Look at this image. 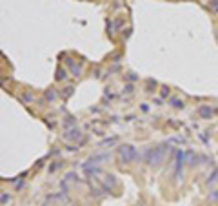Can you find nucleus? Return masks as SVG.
<instances>
[{"instance_id": "obj_1", "label": "nucleus", "mask_w": 218, "mask_h": 206, "mask_svg": "<svg viewBox=\"0 0 218 206\" xmlns=\"http://www.w3.org/2000/svg\"><path fill=\"white\" fill-rule=\"evenodd\" d=\"M120 157H122L124 163H129V161H133L136 157V150L133 146H122L120 148Z\"/></svg>"}]
</instances>
